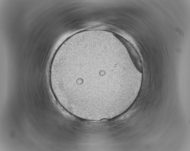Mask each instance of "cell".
Wrapping results in <instances>:
<instances>
[{
  "label": "cell",
  "mask_w": 190,
  "mask_h": 151,
  "mask_svg": "<svg viewBox=\"0 0 190 151\" xmlns=\"http://www.w3.org/2000/svg\"><path fill=\"white\" fill-rule=\"evenodd\" d=\"M107 58L93 55L68 62L59 76L63 89L69 99L95 103L112 97L113 73L108 68Z\"/></svg>",
  "instance_id": "cell-1"
}]
</instances>
